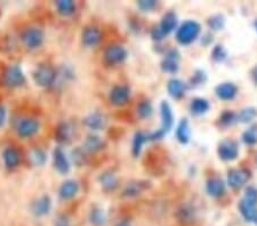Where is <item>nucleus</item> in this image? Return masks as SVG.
Instances as JSON below:
<instances>
[{"label":"nucleus","mask_w":257,"mask_h":226,"mask_svg":"<svg viewBox=\"0 0 257 226\" xmlns=\"http://www.w3.org/2000/svg\"><path fill=\"white\" fill-rule=\"evenodd\" d=\"M55 6H56L57 13L63 17L72 16L77 9L76 2L72 0H59V1H56Z\"/></svg>","instance_id":"cd10ccee"},{"label":"nucleus","mask_w":257,"mask_h":226,"mask_svg":"<svg viewBox=\"0 0 257 226\" xmlns=\"http://www.w3.org/2000/svg\"><path fill=\"white\" fill-rule=\"evenodd\" d=\"M251 179V173L245 168L231 169L228 173V185L233 190H239L245 186Z\"/></svg>","instance_id":"9d476101"},{"label":"nucleus","mask_w":257,"mask_h":226,"mask_svg":"<svg viewBox=\"0 0 257 226\" xmlns=\"http://www.w3.org/2000/svg\"><path fill=\"white\" fill-rule=\"evenodd\" d=\"M255 28H256V30H257V21L255 22Z\"/></svg>","instance_id":"09e8293b"},{"label":"nucleus","mask_w":257,"mask_h":226,"mask_svg":"<svg viewBox=\"0 0 257 226\" xmlns=\"http://www.w3.org/2000/svg\"><path fill=\"white\" fill-rule=\"evenodd\" d=\"M30 158H31V161L33 162V165L39 166V167L44 166L47 161L46 152H45L43 149H39V147H37V149H33L31 151Z\"/></svg>","instance_id":"72a5a7b5"},{"label":"nucleus","mask_w":257,"mask_h":226,"mask_svg":"<svg viewBox=\"0 0 257 226\" xmlns=\"http://www.w3.org/2000/svg\"><path fill=\"white\" fill-rule=\"evenodd\" d=\"M177 16L174 12H167L165 15L162 16L161 21L158 27H154L151 31L152 39L155 42H161V40L170 35L175 29L177 28Z\"/></svg>","instance_id":"7ed1b4c3"},{"label":"nucleus","mask_w":257,"mask_h":226,"mask_svg":"<svg viewBox=\"0 0 257 226\" xmlns=\"http://www.w3.org/2000/svg\"><path fill=\"white\" fill-rule=\"evenodd\" d=\"M148 134H145L143 132H137L135 135H134L133 138V144H132V153L135 158L140 157L141 152L143 150V146L145 145V143H148Z\"/></svg>","instance_id":"c85d7f7f"},{"label":"nucleus","mask_w":257,"mask_h":226,"mask_svg":"<svg viewBox=\"0 0 257 226\" xmlns=\"http://www.w3.org/2000/svg\"><path fill=\"white\" fill-rule=\"evenodd\" d=\"M238 121V116L232 111H225V112L222 113L221 118H219V122L223 126H225V127H228V126L233 125L234 122Z\"/></svg>","instance_id":"58836bf2"},{"label":"nucleus","mask_w":257,"mask_h":226,"mask_svg":"<svg viewBox=\"0 0 257 226\" xmlns=\"http://www.w3.org/2000/svg\"><path fill=\"white\" fill-rule=\"evenodd\" d=\"M105 140H104L102 137L95 134H91L86 137L83 145L84 150L87 152V153H98V152L105 149Z\"/></svg>","instance_id":"412c9836"},{"label":"nucleus","mask_w":257,"mask_h":226,"mask_svg":"<svg viewBox=\"0 0 257 226\" xmlns=\"http://www.w3.org/2000/svg\"><path fill=\"white\" fill-rule=\"evenodd\" d=\"M217 153L222 160L233 161L239 155V146H238V143L236 140L224 139L218 144Z\"/></svg>","instance_id":"6e6552de"},{"label":"nucleus","mask_w":257,"mask_h":226,"mask_svg":"<svg viewBox=\"0 0 257 226\" xmlns=\"http://www.w3.org/2000/svg\"><path fill=\"white\" fill-rule=\"evenodd\" d=\"M74 135V127L71 122L62 121L55 129V139L59 144H69Z\"/></svg>","instance_id":"f3484780"},{"label":"nucleus","mask_w":257,"mask_h":226,"mask_svg":"<svg viewBox=\"0 0 257 226\" xmlns=\"http://www.w3.org/2000/svg\"><path fill=\"white\" fill-rule=\"evenodd\" d=\"M70 159L77 167H81L87 161V152L84 150V147H74L71 151Z\"/></svg>","instance_id":"473e14b6"},{"label":"nucleus","mask_w":257,"mask_h":226,"mask_svg":"<svg viewBox=\"0 0 257 226\" xmlns=\"http://www.w3.org/2000/svg\"><path fill=\"white\" fill-rule=\"evenodd\" d=\"M40 129V122L36 119V118H22L17 121L16 131L17 135L22 137V138H30L35 135L38 134Z\"/></svg>","instance_id":"423d86ee"},{"label":"nucleus","mask_w":257,"mask_h":226,"mask_svg":"<svg viewBox=\"0 0 257 226\" xmlns=\"http://www.w3.org/2000/svg\"><path fill=\"white\" fill-rule=\"evenodd\" d=\"M243 140L247 145H256L257 144V125L252 126L243 134Z\"/></svg>","instance_id":"e433bc0d"},{"label":"nucleus","mask_w":257,"mask_h":226,"mask_svg":"<svg viewBox=\"0 0 257 226\" xmlns=\"http://www.w3.org/2000/svg\"><path fill=\"white\" fill-rule=\"evenodd\" d=\"M21 40L29 49H38L45 43V32L39 28H29L22 33Z\"/></svg>","instance_id":"39448f33"},{"label":"nucleus","mask_w":257,"mask_h":226,"mask_svg":"<svg viewBox=\"0 0 257 226\" xmlns=\"http://www.w3.org/2000/svg\"><path fill=\"white\" fill-rule=\"evenodd\" d=\"M209 103H208L207 99L197 97L195 99H192L191 104H190V111H191L192 114L195 116H201V114H205L209 110Z\"/></svg>","instance_id":"7c9ffc66"},{"label":"nucleus","mask_w":257,"mask_h":226,"mask_svg":"<svg viewBox=\"0 0 257 226\" xmlns=\"http://www.w3.org/2000/svg\"><path fill=\"white\" fill-rule=\"evenodd\" d=\"M176 217H177L178 222H180V223H182V224L192 223L193 220H195V217H196L195 208H192V207L189 206V205L182 206L181 208L177 210Z\"/></svg>","instance_id":"c756f323"},{"label":"nucleus","mask_w":257,"mask_h":226,"mask_svg":"<svg viewBox=\"0 0 257 226\" xmlns=\"http://www.w3.org/2000/svg\"><path fill=\"white\" fill-rule=\"evenodd\" d=\"M207 193L213 198H219L224 194L225 192V184L221 179L218 177H213V179L208 180L206 185Z\"/></svg>","instance_id":"393cba45"},{"label":"nucleus","mask_w":257,"mask_h":226,"mask_svg":"<svg viewBox=\"0 0 257 226\" xmlns=\"http://www.w3.org/2000/svg\"><path fill=\"white\" fill-rule=\"evenodd\" d=\"M89 223L93 226H105L107 223V216L101 207H94L88 216Z\"/></svg>","instance_id":"bb28decb"},{"label":"nucleus","mask_w":257,"mask_h":226,"mask_svg":"<svg viewBox=\"0 0 257 226\" xmlns=\"http://www.w3.org/2000/svg\"><path fill=\"white\" fill-rule=\"evenodd\" d=\"M99 183L105 192H113L117 190L119 185L118 177L111 170H106V172L101 174L99 176Z\"/></svg>","instance_id":"5701e85b"},{"label":"nucleus","mask_w":257,"mask_h":226,"mask_svg":"<svg viewBox=\"0 0 257 226\" xmlns=\"http://www.w3.org/2000/svg\"><path fill=\"white\" fill-rule=\"evenodd\" d=\"M224 23H225V20L222 15L211 16L209 20H208V25H209V28L213 29L215 31L222 30L223 27H224Z\"/></svg>","instance_id":"ea45409f"},{"label":"nucleus","mask_w":257,"mask_h":226,"mask_svg":"<svg viewBox=\"0 0 257 226\" xmlns=\"http://www.w3.org/2000/svg\"><path fill=\"white\" fill-rule=\"evenodd\" d=\"M160 118H161V127L159 128V131L166 135L167 133L171 131L174 126L173 109H171L169 103L166 101H162L160 104Z\"/></svg>","instance_id":"2eb2a0df"},{"label":"nucleus","mask_w":257,"mask_h":226,"mask_svg":"<svg viewBox=\"0 0 257 226\" xmlns=\"http://www.w3.org/2000/svg\"><path fill=\"white\" fill-rule=\"evenodd\" d=\"M238 116V121L243 122V124H248L255 119L257 117V110L255 107H246V109L241 110Z\"/></svg>","instance_id":"c9c22d12"},{"label":"nucleus","mask_w":257,"mask_h":226,"mask_svg":"<svg viewBox=\"0 0 257 226\" xmlns=\"http://www.w3.org/2000/svg\"><path fill=\"white\" fill-rule=\"evenodd\" d=\"M137 114L141 119H149L154 114V106L149 101L141 102L137 106Z\"/></svg>","instance_id":"f704fd0d"},{"label":"nucleus","mask_w":257,"mask_h":226,"mask_svg":"<svg viewBox=\"0 0 257 226\" xmlns=\"http://www.w3.org/2000/svg\"><path fill=\"white\" fill-rule=\"evenodd\" d=\"M80 185L77 181L68 180L63 181L61 186L58 188V198L63 200V201H68V200H72L76 198V195L79 193Z\"/></svg>","instance_id":"a211bd4d"},{"label":"nucleus","mask_w":257,"mask_h":226,"mask_svg":"<svg viewBox=\"0 0 257 226\" xmlns=\"http://www.w3.org/2000/svg\"><path fill=\"white\" fill-rule=\"evenodd\" d=\"M207 80V76L203 70H197V71L193 73V76L191 79H190V84L191 86H200V85H204Z\"/></svg>","instance_id":"a19ab883"},{"label":"nucleus","mask_w":257,"mask_h":226,"mask_svg":"<svg viewBox=\"0 0 257 226\" xmlns=\"http://www.w3.org/2000/svg\"><path fill=\"white\" fill-rule=\"evenodd\" d=\"M25 75L20 65H10L1 73V85L8 88H17L25 84Z\"/></svg>","instance_id":"20e7f679"},{"label":"nucleus","mask_w":257,"mask_h":226,"mask_svg":"<svg viewBox=\"0 0 257 226\" xmlns=\"http://www.w3.org/2000/svg\"><path fill=\"white\" fill-rule=\"evenodd\" d=\"M83 122L85 127L91 129L92 132H101L105 129L107 126V117L102 112L95 111V112H92L88 116H86Z\"/></svg>","instance_id":"ddd939ff"},{"label":"nucleus","mask_w":257,"mask_h":226,"mask_svg":"<svg viewBox=\"0 0 257 226\" xmlns=\"http://www.w3.org/2000/svg\"><path fill=\"white\" fill-rule=\"evenodd\" d=\"M215 92L222 101H232L238 94V87L232 83H223L216 87Z\"/></svg>","instance_id":"4be33fe9"},{"label":"nucleus","mask_w":257,"mask_h":226,"mask_svg":"<svg viewBox=\"0 0 257 226\" xmlns=\"http://www.w3.org/2000/svg\"><path fill=\"white\" fill-rule=\"evenodd\" d=\"M130 88L126 85H117L110 91V103L114 106H124L128 103L130 98Z\"/></svg>","instance_id":"9b49d317"},{"label":"nucleus","mask_w":257,"mask_h":226,"mask_svg":"<svg viewBox=\"0 0 257 226\" xmlns=\"http://www.w3.org/2000/svg\"><path fill=\"white\" fill-rule=\"evenodd\" d=\"M128 58V51L121 45H111L104 51V61L109 65H119Z\"/></svg>","instance_id":"0eeeda50"},{"label":"nucleus","mask_w":257,"mask_h":226,"mask_svg":"<svg viewBox=\"0 0 257 226\" xmlns=\"http://www.w3.org/2000/svg\"><path fill=\"white\" fill-rule=\"evenodd\" d=\"M211 56L216 62H223L226 58V50L223 46H216L211 53Z\"/></svg>","instance_id":"37998d69"},{"label":"nucleus","mask_w":257,"mask_h":226,"mask_svg":"<svg viewBox=\"0 0 257 226\" xmlns=\"http://www.w3.org/2000/svg\"><path fill=\"white\" fill-rule=\"evenodd\" d=\"M115 226H132V224H130V222L128 220H121L115 224Z\"/></svg>","instance_id":"49530a36"},{"label":"nucleus","mask_w":257,"mask_h":226,"mask_svg":"<svg viewBox=\"0 0 257 226\" xmlns=\"http://www.w3.org/2000/svg\"><path fill=\"white\" fill-rule=\"evenodd\" d=\"M186 90V86L183 81L180 79H170L167 84V91L170 95V97H173L174 99H180L184 96Z\"/></svg>","instance_id":"b1692460"},{"label":"nucleus","mask_w":257,"mask_h":226,"mask_svg":"<svg viewBox=\"0 0 257 226\" xmlns=\"http://www.w3.org/2000/svg\"><path fill=\"white\" fill-rule=\"evenodd\" d=\"M32 79L37 86L42 88L53 87L56 84L57 70L47 63H42L37 65L35 71L32 72Z\"/></svg>","instance_id":"f257e3e1"},{"label":"nucleus","mask_w":257,"mask_h":226,"mask_svg":"<svg viewBox=\"0 0 257 226\" xmlns=\"http://www.w3.org/2000/svg\"><path fill=\"white\" fill-rule=\"evenodd\" d=\"M51 207H53V202H51V196L44 194L32 202L31 213L36 217H44L51 213Z\"/></svg>","instance_id":"dca6fc26"},{"label":"nucleus","mask_w":257,"mask_h":226,"mask_svg":"<svg viewBox=\"0 0 257 226\" xmlns=\"http://www.w3.org/2000/svg\"><path fill=\"white\" fill-rule=\"evenodd\" d=\"M239 210L240 214L243 215V217L247 222H255L257 221V209L256 206H252L249 203L245 202L244 200H241L239 202Z\"/></svg>","instance_id":"2f4dec72"},{"label":"nucleus","mask_w":257,"mask_h":226,"mask_svg":"<svg viewBox=\"0 0 257 226\" xmlns=\"http://www.w3.org/2000/svg\"><path fill=\"white\" fill-rule=\"evenodd\" d=\"M243 200L252 206H257V188L254 186H248L245 191Z\"/></svg>","instance_id":"4c0bfd02"},{"label":"nucleus","mask_w":257,"mask_h":226,"mask_svg":"<svg viewBox=\"0 0 257 226\" xmlns=\"http://www.w3.org/2000/svg\"><path fill=\"white\" fill-rule=\"evenodd\" d=\"M252 77H253V80L255 81V84L257 85V65L255 66L254 69H253L252 71Z\"/></svg>","instance_id":"de8ad7c7"},{"label":"nucleus","mask_w":257,"mask_h":226,"mask_svg":"<svg viewBox=\"0 0 257 226\" xmlns=\"http://www.w3.org/2000/svg\"><path fill=\"white\" fill-rule=\"evenodd\" d=\"M200 32H201V27L198 22L193 20H188L183 22V23L180 25V28L177 29L175 38H176L178 44L186 46V45H190V44H192L195 40H197V38H198L200 35Z\"/></svg>","instance_id":"f03ea898"},{"label":"nucleus","mask_w":257,"mask_h":226,"mask_svg":"<svg viewBox=\"0 0 257 226\" xmlns=\"http://www.w3.org/2000/svg\"><path fill=\"white\" fill-rule=\"evenodd\" d=\"M175 135H176V139L181 144H188L190 142V138H191V127H190V122L188 119H182L180 121V124L177 125Z\"/></svg>","instance_id":"a878e982"},{"label":"nucleus","mask_w":257,"mask_h":226,"mask_svg":"<svg viewBox=\"0 0 257 226\" xmlns=\"http://www.w3.org/2000/svg\"><path fill=\"white\" fill-rule=\"evenodd\" d=\"M54 226H71V221H70V218L66 215L61 214L55 220Z\"/></svg>","instance_id":"c03bdc74"},{"label":"nucleus","mask_w":257,"mask_h":226,"mask_svg":"<svg viewBox=\"0 0 257 226\" xmlns=\"http://www.w3.org/2000/svg\"><path fill=\"white\" fill-rule=\"evenodd\" d=\"M7 120V109L3 105L0 104V127L5 125Z\"/></svg>","instance_id":"a18cd8bd"},{"label":"nucleus","mask_w":257,"mask_h":226,"mask_svg":"<svg viewBox=\"0 0 257 226\" xmlns=\"http://www.w3.org/2000/svg\"><path fill=\"white\" fill-rule=\"evenodd\" d=\"M180 60L181 54L177 49H169L165 55L161 62V70L165 73H169V75H175L180 70Z\"/></svg>","instance_id":"f8f14e48"},{"label":"nucleus","mask_w":257,"mask_h":226,"mask_svg":"<svg viewBox=\"0 0 257 226\" xmlns=\"http://www.w3.org/2000/svg\"><path fill=\"white\" fill-rule=\"evenodd\" d=\"M102 42V32L96 27H86L81 33V43L87 48H94Z\"/></svg>","instance_id":"4468645a"},{"label":"nucleus","mask_w":257,"mask_h":226,"mask_svg":"<svg viewBox=\"0 0 257 226\" xmlns=\"http://www.w3.org/2000/svg\"><path fill=\"white\" fill-rule=\"evenodd\" d=\"M158 2L154 0H141L137 2V7L142 10V12H151L152 9H154L157 7Z\"/></svg>","instance_id":"79ce46f5"},{"label":"nucleus","mask_w":257,"mask_h":226,"mask_svg":"<svg viewBox=\"0 0 257 226\" xmlns=\"http://www.w3.org/2000/svg\"><path fill=\"white\" fill-rule=\"evenodd\" d=\"M53 165L55 170L61 175H66V174L70 173L71 170V161L68 158V155L65 154L64 150L62 147H55L53 150Z\"/></svg>","instance_id":"1a4fd4ad"},{"label":"nucleus","mask_w":257,"mask_h":226,"mask_svg":"<svg viewBox=\"0 0 257 226\" xmlns=\"http://www.w3.org/2000/svg\"><path fill=\"white\" fill-rule=\"evenodd\" d=\"M149 184L150 183L147 181H128V183L126 184V186L124 187V190H122V196H125V198H128V199L136 198V196L142 194L143 192L150 186Z\"/></svg>","instance_id":"aec40b11"},{"label":"nucleus","mask_w":257,"mask_h":226,"mask_svg":"<svg viewBox=\"0 0 257 226\" xmlns=\"http://www.w3.org/2000/svg\"><path fill=\"white\" fill-rule=\"evenodd\" d=\"M1 158H2L3 165H5L6 168L9 170L17 168V167L20 166L22 162L21 153L18 152V150H16L15 147H12V146L6 147V149L2 151Z\"/></svg>","instance_id":"6ab92c4d"}]
</instances>
